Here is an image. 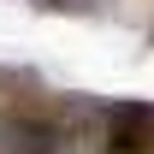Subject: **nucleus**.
<instances>
[{
    "label": "nucleus",
    "instance_id": "obj_1",
    "mask_svg": "<svg viewBox=\"0 0 154 154\" xmlns=\"http://www.w3.org/2000/svg\"><path fill=\"white\" fill-rule=\"evenodd\" d=\"M0 154H59L54 119H0Z\"/></svg>",
    "mask_w": 154,
    "mask_h": 154
}]
</instances>
